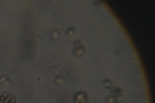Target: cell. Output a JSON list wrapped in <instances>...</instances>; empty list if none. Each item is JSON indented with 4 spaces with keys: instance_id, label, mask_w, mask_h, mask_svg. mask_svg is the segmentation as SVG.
<instances>
[{
    "instance_id": "cell-1",
    "label": "cell",
    "mask_w": 155,
    "mask_h": 103,
    "mask_svg": "<svg viewBox=\"0 0 155 103\" xmlns=\"http://www.w3.org/2000/svg\"><path fill=\"white\" fill-rule=\"evenodd\" d=\"M0 103H16V99L9 93H3L0 94Z\"/></svg>"
},
{
    "instance_id": "cell-2",
    "label": "cell",
    "mask_w": 155,
    "mask_h": 103,
    "mask_svg": "<svg viewBox=\"0 0 155 103\" xmlns=\"http://www.w3.org/2000/svg\"><path fill=\"white\" fill-rule=\"evenodd\" d=\"M74 101H75V103H87V94L84 92L76 93L74 97Z\"/></svg>"
},
{
    "instance_id": "cell-3",
    "label": "cell",
    "mask_w": 155,
    "mask_h": 103,
    "mask_svg": "<svg viewBox=\"0 0 155 103\" xmlns=\"http://www.w3.org/2000/svg\"><path fill=\"white\" fill-rule=\"evenodd\" d=\"M83 53H84V48H80V49H76L75 50V54H78V56L83 54Z\"/></svg>"
},
{
    "instance_id": "cell-4",
    "label": "cell",
    "mask_w": 155,
    "mask_h": 103,
    "mask_svg": "<svg viewBox=\"0 0 155 103\" xmlns=\"http://www.w3.org/2000/svg\"><path fill=\"white\" fill-rule=\"evenodd\" d=\"M105 85L106 86H110V81L109 80H105Z\"/></svg>"
},
{
    "instance_id": "cell-5",
    "label": "cell",
    "mask_w": 155,
    "mask_h": 103,
    "mask_svg": "<svg viewBox=\"0 0 155 103\" xmlns=\"http://www.w3.org/2000/svg\"><path fill=\"white\" fill-rule=\"evenodd\" d=\"M57 36H58V31H56V32H54V34H53V37H54V39H56V37H57Z\"/></svg>"
}]
</instances>
